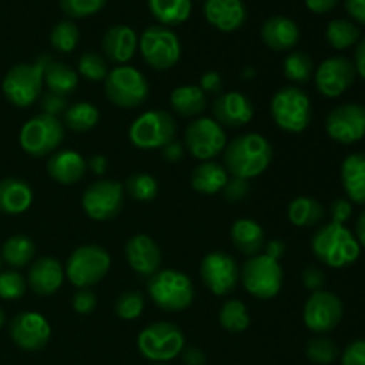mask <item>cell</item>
<instances>
[{
  "instance_id": "6da1fadb",
  "label": "cell",
  "mask_w": 365,
  "mask_h": 365,
  "mask_svg": "<svg viewBox=\"0 0 365 365\" xmlns=\"http://www.w3.org/2000/svg\"><path fill=\"white\" fill-rule=\"evenodd\" d=\"M223 159V166L228 175L242 180H252L269 168L273 160V146L262 134L248 132L227 143Z\"/></svg>"
},
{
  "instance_id": "7a4b0ae2",
  "label": "cell",
  "mask_w": 365,
  "mask_h": 365,
  "mask_svg": "<svg viewBox=\"0 0 365 365\" xmlns=\"http://www.w3.org/2000/svg\"><path fill=\"white\" fill-rule=\"evenodd\" d=\"M316 259L331 269H342L355 264L360 257V245L344 225L328 223L317 228L310 241Z\"/></svg>"
},
{
  "instance_id": "3957f363",
  "label": "cell",
  "mask_w": 365,
  "mask_h": 365,
  "mask_svg": "<svg viewBox=\"0 0 365 365\" xmlns=\"http://www.w3.org/2000/svg\"><path fill=\"white\" fill-rule=\"evenodd\" d=\"M48 53L39 56L34 63L14 64L2 81V93L14 107H31L43 95V70Z\"/></svg>"
},
{
  "instance_id": "277c9868",
  "label": "cell",
  "mask_w": 365,
  "mask_h": 365,
  "mask_svg": "<svg viewBox=\"0 0 365 365\" xmlns=\"http://www.w3.org/2000/svg\"><path fill=\"white\" fill-rule=\"evenodd\" d=\"M148 294L164 312H182L195 299V285L191 278L177 269H159L148 278Z\"/></svg>"
},
{
  "instance_id": "5b68a950",
  "label": "cell",
  "mask_w": 365,
  "mask_h": 365,
  "mask_svg": "<svg viewBox=\"0 0 365 365\" xmlns=\"http://www.w3.org/2000/svg\"><path fill=\"white\" fill-rule=\"evenodd\" d=\"M271 118L280 130L302 134L312 121V103L298 86L280 88L271 98Z\"/></svg>"
},
{
  "instance_id": "8992f818",
  "label": "cell",
  "mask_w": 365,
  "mask_h": 365,
  "mask_svg": "<svg viewBox=\"0 0 365 365\" xmlns=\"http://www.w3.org/2000/svg\"><path fill=\"white\" fill-rule=\"evenodd\" d=\"M184 331L170 321H157L143 328L138 335V349L153 364H166L184 351Z\"/></svg>"
},
{
  "instance_id": "52a82bcc",
  "label": "cell",
  "mask_w": 365,
  "mask_h": 365,
  "mask_svg": "<svg viewBox=\"0 0 365 365\" xmlns=\"http://www.w3.org/2000/svg\"><path fill=\"white\" fill-rule=\"evenodd\" d=\"M107 100L121 109H138L150 95V84L145 75L134 66H116L109 70L103 81Z\"/></svg>"
},
{
  "instance_id": "ba28073f",
  "label": "cell",
  "mask_w": 365,
  "mask_h": 365,
  "mask_svg": "<svg viewBox=\"0 0 365 365\" xmlns=\"http://www.w3.org/2000/svg\"><path fill=\"white\" fill-rule=\"evenodd\" d=\"M110 269V255L96 245L78 246L68 257L64 274L77 289H91L106 278Z\"/></svg>"
},
{
  "instance_id": "9c48e42d",
  "label": "cell",
  "mask_w": 365,
  "mask_h": 365,
  "mask_svg": "<svg viewBox=\"0 0 365 365\" xmlns=\"http://www.w3.org/2000/svg\"><path fill=\"white\" fill-rule=\"evenodd\" d=\"M64 132L66 128L59 118L41 113L21 125L18 141L27 155L39 159V157L52 155L53 152H57V148L64 141Z\"/></svg>"
},
{
  "instance_id": "30bf717a",
  "label": "cell",
  "mask_w": 365,
  "mask_h": 365,
  "mask_svg": "<svg viewBox=\"0 0 365 365\" xmlns=\"http://www.w3.org/2000/svg\"><path fill=\"white\" fill-rule=\"evenodd\" d=\"M139 52L150 68L157 71L171 70L180 61L182 45L178 36L164 25H150L139 36Z\"/></svg>"
},
{
  "instance_id": "8fae6325",
  "label": "cell",
  "mask_w": 365,
  "mask_h": 365,
  "mask_svg": "<svg viewBox=\"0 0 365 365\" xmlns=\"http://www.w3.org/2000/svg\"><path fill=\"white\" fill-rule=\"evenodd\" d=\"M241 284L253 298L273 299L284 285V269L278 260L259 253L250 257L241 267Z\"/></svg>"
},
{
  "instance_id": "7c38bea8",
  "label": "cell",
  "mask_w": 365,
  "mask_h": 365,
  "mask_svg": "<svg viewBox=\"0 0 365 365\" xmlns=\"http://www.w3.org/2000/svg\"><path fill=\"white\" fill-rule=\"evenodd\" d=\"M177 134L173 116L163 109L146 110L132 121L128 139L139 150H160L171 143Z\"/></svg>"
},
{
  "instance_id": "4fadbf2b",
  "label": "cell",
  "mask_w": 365,
  "mask_h": 365,
  "mask_svg": "<svg viewBox=\"0 0 365 365\" xmlns=\"http://www.w3.org/2000/svg\"><path fill=\"white\" fill-rule=\"evenodd\" d=\"M227 143V132L214 118H195L184 132L185 150L202 163L223 155Z\"/></svg>"
},
{
  "instance_id": "5bb4252c",
  "label": "cell",
  "mask_w": 365,
  "mask_h": 365,
  "mask_svg": "<svg viewBox=\"0 0 365 365\" xmlns=\"http://www.w3.org/2000/svg\"><path fill=\"white\" fill-rule=\"evenodd\" d=\"M82 209L95 221H110L121 212L125 203L123 184L118 180H98L88 185L82 195Z\"/></svg>"
},
{
  "instance_id": "9a60e30c",
  "label": "cell",
  "mask_w": 365,
  "mask_h": 365,
  "mask_svg": "<svg viewBox=\"0 0 365 365\" xmlns=\"http://www.w3.org/2000/svg\"><path fill=\"white\" fill-rule=\"evenodd\" d=\"M200 277L212 294L228 296L241 280L237 260L225 252H210L200 264Z\"/></svg>"
},
{
  "instance_id": "2e32d148",
  "label": "cell",
  "mask_w": 365,
  "mask_h": 365,
  "mask_svg": "<svg viewBox=\"0 0 365 365\" xmlns=\"http://www.w3.org/2000/svg\"><path fill=\"white\" fill-rule=\"evenodd\" d=\"M344 307L341 298L330 291L312 292L303 309V323L310 331L324 335L334 331L342 321Z\"/></svg>"
},
{
  "instance_id": "e0dca14e",
  "label": "cell",
  "mask_w": 365,
  "mask_h": 365,
  "mask_svg": "<svg viewBox=\"0 0 365 365\" xmlns=\"http://www.w3.org/2000/svg\"><path fill=\"white\" fill-rule=\"evenodd\" d=\"M356 78V68L353 61L348 57H330L324 59L314 71V81H316L317 91L327 98H337L344 95L353 86Z\"/></svg>"
},
{
  "instance_id": "ac0fdd59",
  "label": "cell",
  "mask_w": 365,
  "mask_h": 365,
  "mask_svg": "<svg viewBox=\"0 0 365 365\" xmlns=\"http://www.w3.org/2000/svg\"><path fill=\"white\" fill-rule=\"evenodd\" d=\"M327 134L341 145H353L365 138V107L342 103L327 118Z\"/></svg>"
},
{
  "instance_id": "d6986e66",
  "label": "cell",
  "mask_w": 365,
  "mask_h": 365,
  "mask_svg": "<svg viewBox=\"0 0 365 365\" xmlns=\"http://www.w3.org/2000/svg\"><path fill=\"white\" fill-rule=\"evenodd\" d=\"M9 335L14 344L24 351H39L45 348L52 335L46 317L38 312H20L9 324Z\"/></svg>"
},
{
  "instance_id": "ffe728a7",
  "label": "cell",
  "mask_w": 365,
  "mask_h": 365,
  "mask_svg": "<svg viewBox=\"0 0 365 365\" xmlns=\"http://www.w3.org/2000/svg\"><path fill=\"white\" fill-rule=\"evenodd\" d=\"M214 120L227 128H239L248 125L255 116L252 100L239 91H228L217 95L212 102Z\"/></svg>"
},
{
  "instance_id": "44dd1931",
  "label": "cell",
  "mask_w": 365,
  "mask_h": 365,
  "mask_svg": "<svg viewBox=\"0 0 365 365\" xmlns=\"http://www.w3.org/2000/svg\"><path fill=\"white\" fill-rule=\"evenodd\" d=\"M125 259L135 274L143 278H150L160 269V253L159 245L146 234H135L125 245Z\"/></svg>"
},
{
  "instance_id": "7402d4cb",
  "label": "cell",
  "mask_w": 365,
  "mask_h": 365,
  "mask_svg": "<svg viewBox=\"0 0 365 365\" xmlns=\"http://www.w3.org/2000/svg\"><path fill=\"white\" fill-rule=\"evenodd\" d=\"M64 267L61 266L59 260L53 257H39L38 260L32 262L27 273V285L32 289V292L38 296H52L63 285Z\"/></svg>"
},
{
  "instance_id": "603a6c76",
  "label": "cell",
  "mask_w": 365,
  "mask_h": 365,
  "mask_svg": "<svg viewBox=\"0 0 365 365\" xmlns=\"http://www.w3.org/2000/svg\"><path fill=\"white\" fill-rule=\"evenodd\" d=\"M205 20L221 32H234L245 25L248 11L242 0H205Z\"/></svg>"
},
{
  "instance_id": "cb8c5ba5",
  "label": "cell",
  "mask_w": 365,
  "mask_h": 365,
  "mask_svg": "<svg viewBox=\"0 0 365 365\" xmlns=\"http://www.w3.org/2000/svg\"><path fill=\"white\" fill-rule=\"evenodd\" d=\"M139 38L138 32L128 25H114L109 31L103 34L102 39V50L106 61L123 66L138 52Z\"/></svg>"
},
{
  "instance_id": "d4e9b609",
  "label": "cell",
  "mask_w": 365,
  "mask_h": 365,
  "mask_svg": "<svg viewBox=\"0 0 365 365\" xmlns=\"http://www.w3.org/2000/svg\"><path fill=\"white\" fill-rule=\"evenodd\" d=\"M88 170L84 157L75 150H61L53 152L46 160V171L50 178L61 185H73L82 180Z\"/></svg>"
},
{
  "instance_id": "484cf974",
  "label": "cell",
  "mask_w": 365,
  "mask_h": 365,
  "mask_svg": "<svg viewBox=\"0 0 365 365\" xmlns=\"http://www.w3.org/2000/svg\"><path fill=\"white\" fill-rule=\"evenodd\" d=\"M260 36L267 48L274 52H291L299 41V27L289 16H271L264 21Z\"/></svg>"
},
{
  "instance_id": "4316f807",
  "label": "cell",
  "mask_w": 365,
  "mask_h": 365,
  "mask_svg": "<svg viewBox=\"0 0 365 365\" xmlns=\"http://www.w3.org/2000/svg\"><path fill=\"white\" fill-rule=\"evenodd\" d=\"M34 192L29 182L21 178L7 177L0 180V212L18 216L32 205Z\"/></svg>"
},
{
  "instance_id": "83f0119b",
  "label": "cell",
  "mask_w": 365,
  "mask_h": 365,
  "mask_svg": "<svg viewBox=\"0 0 365 365\" xmlns=\"http://www.w3.org/2000/svg\"><path fill=\"white\" fill-rule=\"evenodd\" d=\"M230 239L235 250L248 257H255L264 252L266 246V234L264 228L257 221L250 217H239L230 228Z\"/></svg>"
},
{
  "instance_id": "f1b7e54d",
  "label": "cell",
  "mask_w": 365,
  "mask_h": 365,
  "mask_svg": "<svg viewBox=\"0 0 365 365\" xmlns=\"http://www.w3.org/2000/svg\"><path fill=\"white\" fill-rule=\"evenodd\" d=\"M341 182L353 203L365 205V153L346 157L341 166Z\"/></svg>"
},
{
  "instance_id": "f546056e",
  "label": "cell",
  "mask_w": 365,
  "mask_h": 365,
  "mask_svg": "<svg viewBox=\"0 0 365 365\" xmlns=\"http://www.w3.org/2000/svg\"><path fill=\"white\" fill-rule=\"evenodd\" d=\"M170 106L178 116L182 118H200L205 113L209 100L205 93L200 89V86L187 84L178 86L171 91Z\"/></svg>"
},
{
  "instance_id": "4dcf8cb0",
  "label": "cell",
  "mask_w": 365,
  "mask_h": 365,
  "mask_svg": "<svg viewBox=\"0 0 365 365\" xmlns=\"http://www.w3.org/2000/svg\"><path fill=\"white\" fill-rule=\"evenodd\" d=\"M43 82H45L50 93H56V95L68 98V96L77 91L78 73L68 64L52 59L48 56L45 63V70H43Z\"/></svg>"
},
{
  "instance_id": "1f68e13d",
  "label": "cell",
  "mask_w": 365,
  "mask_h": 365,
  "mask_svg": "<svg viewBox=\"0 0 365 365\" xmlns=\"http://www.w3.org/2000/svg\"><path fill=\"white\" fill-rule=\"evenodd\" d=\"M228 182V171L216 160H205L195 168L191 175V187L200 195H217Z\"/></svg>"
},
{
  "instance_id": "d6a6232c",
  "label": "cell",
  "mask_w": 365,
  "mask_h": 365,
  "mask_svg": "<svg viewBox=\"0 0 365 365\" xmlns=\"http://www.w3.org/2000/svg\"><path fill=\"white\" fill-rule=\"evenodd\" d=\"M148 9L159 25L173 27L189 20L192 0H148Z\"/></svg>"
},
{
  "instance_id": "836d02e7",
  "label": "cell",
  "mask_w": 365,
  "mask_h": 365,
  "mask_svg": "<svg viewBox=\"0 0 365 365\" xmlns=\"http://www.w3.org/2000/svg\"><path fill=\"white\" fill-rule=\"evenodd\" d=\"M287 217L294 227L312 228L324 220V209L317 200L310 196H298L289 203Z\"/></svg>"
},
{
  "instance_id": "e575fe53",
  "label": "cell",
  "mask_w": 365,
  "mask_h": 365,
  "mask_svg": "<svg viewBox=\"0 0 365 365\" xmlns=\"http://www.w3.org/2000/svg\"><path fill=\"white\" fill-rule=\"evenodd\" d=\"M36 255V245L31 237L27 235H11L2 246V257L4 262L13 269H20V267L29 266Z\"/></svg>"
},
{
  "instance_id": "d590c367",
  "label": "cell",
  "mask_w": 365,
  "mask_h": 365,
  "mask_svg": "<svg viewBox=\"0 0 365 365\" xmlns=\"http://www.w3.org/2000/svg\"><path fill=\"white\" fill-rule=\"evenodd\" d=\"M100 120V113L96 106L91 102H75L68 106L66 113L63 114L64 128L73 132H89L96 127Z\"/></svg>"
},
{
  "instance_id": "8d00e7d4",
  "label": "cell",
  "mask_w": 365,
  "mask_h": 365,
  "mask_svg": "<svg viewBox=\"0 0 365 365\" xmlns=\"http://www.w3.org/2000/svg\"><path fill=\"white\" fill-rule=\"evenodd\" d=\"M252 317H250L248 309L239 299H227L220 309V324L227 331L232 334H241L248 330Z\"/></svg>"
},
{
  "instance_id": "74e56055",
  "label": "cell",
  "mask_w": 365,
  "mask_h": 365,
  "mask_svg": "<svg viewBox=\"0 0 365 365\" xmlns=\"http://www.w3.org/2000/svg\"><path fill=\"white\" fill-rule=\"evenodd\" d=\"M314 61L307 52H291L284 59V75L292 84H307L314 77Z\"/></svg>"
},
{
  "instance_id": "f35d334b",
  "label": "cell",
  "mask_w": 365,
  "mask_h": 365,
  "mask_svg": "<svg viewBox=\"0 0 365 365\" xmlns=\"http://www.w3.org/2000/svg\"><path fill=\"white\" fill-rule=\"evenodd\" d=\"M327 39L335 50H346L356 45L360 39V29L346 18L331 20L327 27Z\"/></svg>"
},
{
  "instance_id": "ab89813d",
  "label": "cell",
  "mask_w": 365,
  "mask_h": 365,
  "mask_svg": "<svg viewBox=\"0 0 365 365\" xmlns=\"http://www.w3.org/2000/svg\"><path fill=\"white\" fill-rule=\"evenodd\" d=\"M128 198L135 202H153L159 195V184L150 173H134L123 184Z\"/></svg>"
},
{
  "instance_id": "60d3db41",
  "label": "cell",
  "mask_w": 365,
  "mask_h": 365,
  "mask_svg": "<svg viewBox=\"0 0 365 365\" xmlns=\"http://www.w3.org/2000/svg\"><path fill=\"white\" fill-rule=\"evenodd\" d=\"M78 41H81V31H78L77 24L71 20L59 21L53 25L52 32H50V45L59 53L73 52L78 46Z\"/></svg>"
},
{
  "instance_id": "b9f144b4",
  "label": "cell",
  "mask_w": 365,
  "mask_h": 365,
  "mask_svg": "<svg viewBox=\"0 0 365 365\" xmlns=\"http://www.w3.org/2000/svg\"><path fill=\"white\" fill-rule=\"evenodd\" d=\"M339 355H341L339 346L331 339L323 337V335L310 339L309 344H307V359L317 365L334 364L339 359Z\"/></svg>"
},
{
  "instance_id": "7bdbcfd3",
  "label": "cell",
  "mask_w": 365,
  "mask_h": 365,
  "mask_svg": "<svg viewBox=\"0 0 365 365\" xmlns=\"http://www.w3.org/2000/svg\"><path fill=\"white\" fill-rule=\"evenodd\" d=\"M77 73L82 75L86 81H91V82L106 81L107 73H109V66H107L106 57L98 56V53L95 52L82 53L77 64Z\"/></svg>"
},
{
  "instance_id": "ee69618b",
  "label": "cell",
  "mask_w": 365,
  "mask_h": 365,
  "mask_svg": "<svg viewBox=\"0 0 365 365\" xmlns=\"http://www.w3.org/2000/svg\"><path fill=\"white\" fill-rule=\"evenodd\" d=\"M143 310H145V298L138 291L121 292L116 298V303H114V312L123 321L138 319Z\"/></svg>"
},
{
  "instance_id": "f6af8a7d",
  "label": "cell",
  "mask_w": 365,
  "mask_h": 365,
  "mask_svg": "<svg viewBox=\"0 0 365 365\" xmlns=\"http://www.w3.org/2000/svg\"><path fill=\"white\" fill-rule=\"evenodd\" d=\"M25 291H27V280L18 271H0V298L14 302L24 298Z\"/></svg>"
},
{
  "instance_id": "bcb514c9",
  "label": "cell",
  "mask_w": 365,
  "mask_h": 365,
  "mask_svg": "<svg viewBox=\"0 0 365 365\" xmlns=\"http://www.w3.org/2000/svg\"><path fill=\"white\" fill-rule=\"evenodd\" d=\"M107 0H59L63 13L71 20L77 18H88L103 9Z\"/></svg>"
},
{
  "instance_id": "7dc6e473",
  "label": "cell",
  "mask_w": 365,
  "mask_h": 365,
  "mask_svg": "<svg viewBox=\"0 0 365 365\" xmlns=\"http://www.w3.org/2000/svg\"><path fill=\"white\" fill-rule=\"evenodd\" d=\"M252 192V185H250V180H242V178H228L227 185L223 187L221 195L227 200L228 203H241L245 202L246 198Z\"/></svg>"
},
{
  "instance_id": "c3c4849f",
  "label": "cell",
  "mask_w": 365,
  "mask_h": 365,
  "mask_svg": "<svg viewBox=\"0 0 365 365\" xmlns=\"http://www.w3.org/2000/svg\"><path fill=\"white\" fill-rule=\"evenodd\" d=\"M39 107H41L43 114L59 118L66 113L68 98L66 96H61V95H56V93L46 91L45 95H41V98H39Z\"/></svg>"
},
{
  "instance_id": "681fc988",
  "label": "cell",
  "mask_w": 365,
  "mask_h": 365,
  "mask_svg": "<svg viewBox=\"0 0 365 365\" xmlns=\"http://www.w3.org/2000/svg\"><path fill=\"white\" fill-rule=\"evenodd\" d=\"M96 303H98V299H96V294L93 292V289H78L75 292L73 299H71V307H73V310L78 316H89V314H93V310L96 309Z\"/></svg>"
},
{
  "instance_id": "f907efd6",
  "label": "cell",
  "mask_w": 365,
  "mask_h": 365,
  "mask_svg": "<svg viewBox=\"0 0 365 365\" xmlns=\"http://www.w3.org/2000/svg\"><path fill=\"white\" fill-rule=\"evenodd\" d=\"M302 280H303V285H305V289H309V291L312 292H317V291H323L324 284H327V274H324L319 267L310 266L303 269Z\"/></svg>"
},
{
  "instance_id": "816d5d0a",
  "label": "cell",
  "mask_w": 365,
  "mask_h": 365,
  "mask_svg": "<svg viewBox=\"0 0 365 365\" xmlns=\"http://www.w3.org/2000/svg\"><path fill=\"white\" fill-rule=\"evenodd\" d=\"M353 214V205L349 200L346 198H337L331 202L330 205V217H331V223H337V225H344L346 221L351 217Z\"/></svg>"
},
{
  "instance_id": "f5cc1de1",
  "label": "cell",
  "mask_w": 365,
  "mask_h": 365,
  "mask_svg": "<svg viewBox=\"0 0 365 365\" xmlns=\"http://www.w3.org/2000/svg\"><path fill=\"white\" fill-rule=\"evenodd\" d=\"M342 365H365V341L351 342L342 353Z\"/></svg>"
},
{
  "instance_id": "db71d44e",
  "label": "cell",
  "mask_w": 365,
  "mask_h": 365,
  "mask_svg": "<svg viewBox=\"0 0 365 365\" xmlns=\"http://www.w3.org/2000/svg\"><path fill=\"white\" fill-rule=\"evenodd\" d=\"M200 89L205 95H221L223 91V78L217 71H207L200 78Z\"/></svg>"
},
{
  "instance_id": "11a10c76",
  "label": "cell",
  "mask_w": 365,
  "mask_h": 365,
  "mask_svg": "<svg viewBox=\"0 0 365 365\" xmlns=\"http://www.w3.org/2000/svg\"><path fill=\"white\" fill-rule=\"evenodd\" d=\"M160 150H163L164 160H168V163H178V160H182V157H184L185 153V146L182 145L180 141H177V139L168 143V145Z\"/></svg>"
},
{
  "instance_id": "9f6ffc18",
  "label": "cell",
  "mask_w": 365,
  "mask_h": 365,
  "mask_svg": "<svg viewBox=\"0 0 365 365\" xmlns=\"http://www.w3.org/2000/svg\"><path fill=\"white\" fill-rule=\"evenodd\" d=\"M344 7L353 20L365 25V0H344Z\"/></svg>"
},
{
  "instance_id": "6f0895ef",
  "label": "cell",
  "mask_w": 365,
  "mask_h": 365,
  "mask_svg": "<svg viewBox=\"0 0 365 365\" xmlns=\"http://www.w3.org/2000/svg\"><path fill=\"white\" fill-rule=\"evenodd\" d=\"M307 9L316 14H327L339 6V0H305Z\"/></svg>"
},
{
  "instance_id": "680465c9",
  "label": "cell",
  "mask_w": 365,
  "mask_h": 365,
  "mask_svg": "<svg viewBox=\"0 0 365 365\" xmlns=\"http://www.w3.org/2000/svg\"><path fill=\"white\" fill-rule=\"evenodd\" d=\"M285 250H287V246H285V242L280 241V239L266 241V246H264V253H266L267 257H271V259L278 260V262H280L282 257L285 255Z\"/></svg>"
},
{
  "instance_id": "91938a15",
  "label": "cell",
  "mask_w": 365,
  "mask_h": 365,
  "mask_svg": "<svg viewBox=\"0 0 365 365\" xmlns=\"http://www.w3.org/2000/svg\"><path fill=\"white\" fill-rule=\"evenodd\" d=\"M86 163H88V170H91V173L96 175V177H102L107 171V168H109V159L102 155V153H96V155H93Z\"/></svg>"
},
{
  "instance_id": "94428289",
  "label": "cell",
  "mask_w": 365,
  "mask_h": 365,
  "mask_svg": "<svg viewBox=\"0 0 365 365\" xmlns=\"http://www.w3.org/2000/svg\"><path fill=\"white\" fill-rule=\"evenodd\" d=\"M182 360L185 365H205V353L200 348H184L182 351Z\"/></svg>"
},
{
  "instance_id": "6125c7cd",
  "label": "cell",
  "mask_w": 365,
  "mask_h": 365,
  "mask_svg": "<svg viewBox=\"0 0 365 365\" xmlns=\"http://www.w3.org/2000/svg\"><path fill=\"white\" fill-rule=\"evenodd\" d=\"M353 64H355V68H356V73H359L360 77L365 81V38L359 43V46H356L355 63Z\"/></svg>"
},
{
  "instance_id": "be15d7a7",
  "label": "cell",
  "mask_w": 365,
  "mask_h": 365,
  "mask_svg": "<svg viewBox=\"0 0 365 365\" xmlns=\"http://www.w3.org/2000/svg\"><path fill=\"white\" fill-rule=\"evenodd\" d=\"M355 237H356V241H359V245L365 248V212L360 214L359 221H356Z\"/></svg>"
},
{
  "instance_id": "e7e4bbea",
  "label": "cell",
  "mask_w": 365,
  "mask_h": 365,
  "mask_svg": "<svg viewBox=\"0 0 365 365\" xmlns=\"http://www.w3.org/2000/svg\"><path fill=\"white\" fill-rule=\"evenodd\" d=\"M4 324H6V314H4L2 307H0V328H2Z\"/></svg>"
},
{
  "instance_id": "03108f58",
  "label": "cell",
  "mask_w": 365,
  "mask_h": 365,
  "mask_svg": "<svg viewBox=\"0 0 365 365\" xmlns=\"http://www.w3.org/2000/svg\"><path fill=\"white\" fill-rule=\"evenodd\" d=\"M0 267H2V257H0Z\"/></svg>"
},
{
  "instance_id": "003e7915",
  "label": "cell",
  "mask_w": 365,
  "mask_h": 365,
  "mask_svg": "<svg viewBox=\"0 0 365 365\" xmlns=\"http://www.w3.org/2000/svg\"><path fill=\"white\" fill-rule=\"evenodd\" d=\"M152 365H168V364H152Z\"/></svg>"
}]
</instances>
